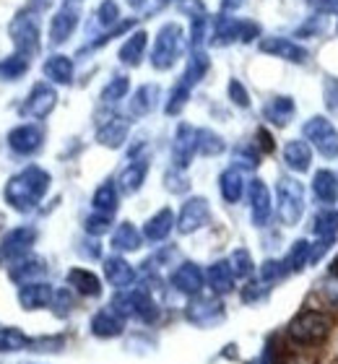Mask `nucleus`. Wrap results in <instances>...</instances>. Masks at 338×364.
Here are the masks:
<instances>
[{"instance_id":"nucleus-1","label":"nucleus","mask_w":338,"mask_h":364,"mask_svg":"<svg viewBox=\"0 0 338 364\" xmlns=\"http://www.w3.org/2000/svg\"><path fill=\"white\" fill-rule=\"evenodd\" d=\"M50 175L45 169L31 164V167L21 169L19 175H14L8 180L3 196H6V203L19 213H29L39 205V200L47 196L50 190Z\"/></svg>"},{"instance_id":"nucleus-2","label":"nucleus","mask_w":338,"mask_h":364,"mask_svg":"<svg viewBox=\"0 0 338 364\" xmlns=\"http://www.w3.org/2000/svg\"><path fill=\"white\" fill-rule=\"evenodd\" d=\"M333 328V320L328 312L320 310H302L297 318L289 323V338L300 346H317L328 338Z\"/></svg>"},{"instance_id":"nucleus-3","label":"nucleus","mask_w":338,"mask_h":364,"mask_svg":"<svg viewBox=\"0 0 338 364\" xmlns=\"http://www.w3.org/2000/svg\"><path fill=\"white\" fill-rule=\"evenodd\" d=\"M182 26L180 23H164L157 34L154 50H151V65L157 70H169L180 60L182 53Z\"/></svg>"},{"instance_id":"nucleus-4","label":"nucleus","mask_w":338,"mask_h":364,"mask_svg":"<svg viewBox=\"0 0 338 364\" xmlns=\"http://www.w3.org/2000/svg\"><path fill=\"white\" fill-rule=\"evenodd\" d=\"M276 200H278V216L286 227L300 224L302 213H305V188L300 180L284 177L276 185Z\"/></svg>"},{"instance_id":"nucleus-5","label":"nucleus","mask_w":338,"mask_h":364,"mask_svg":"<svg viewBox=\"0 0 338 364\" xmlns=\"http://www.w3.org/2000/svg\"><path fill=\"white\" fill-rule=\"evenodd\" d=\"M302 133L307 138L310 146H315L317 151L323 154L325 159H336L338 156V130L328 117H310L302 125Z\"/></svg>"},{"instance_id":"nucleus-6","label":"nucleus","mask_w":338,"mask_h":364,"mask_svg":"<svg viewBox=\"0 0 338 364\" xmlns=\"http://www.w3.org/2000/svg\"><path fill=\"white\" fill-rule=\"evenodd\" d=\"M8 31H11L16 53L29 58V55H34L39 50V26H37V18L31 14L16 16L14 21H11V26H8Z\"/></svg>"},{"instance_id":"nucleus-7","label":"nucleus","mask_w":338,"mask_h":364,"mask_svg":"<svg viewBox=\"0 0 338 364\" xmlns=\"http://www.w3.org/2000/svg\"><path fill=\"white\" fill-rule=\"evenodd\" d=\"M78 14H81V0H65V6L50 21V42L53 45H63L70 39V34L78 26Z\"/></svg>"},{"instance_id":"nucleus-8","label":"nucleus","mask_w":338,"mask_h":364,"mask_svg":"<svg viewBox=\"0 0 338 364\" xmlns=\"http://www.w3.org/2000/svg\"><path fill=\"white\" fill-rule=\"evenodd\" d=\"M211 219V208L206 198H190L185 200L180 208V216H177V229L182 235H193L201 227H206Z\"/></svg>"},{"instance_id":"nucleus-9","label":"nucleus","mask_w":338,"mask_h":364,"mask_svg":"<svg viewBox=\"0 0 338 364\" xmlns=\"http://www.w3.org/2000/svg\"><path fill=\"white\" fill-rule=\"evenodd\" d=\"M42 141H45V130L34 125V122H23V125H19V128L8 133V146L16 154H21V156L37 154L42 149Z\"/></svg>"},{"instance_id":"nucleus-10","label":"nucleus","mask_w":338,"mask_h":364,"mask_svg":"<svg viewBox=\"0 0 338 364\" xmlns=\"http://www.w3.org/2000/svg\"><path fill=\"white\" fill-rule=\"evenodd\" d=\"M198 154V130L188 122H182L177 133H174L172 144V161L177 169H185L193 161V156Z\"/></svg>"},{"instance_id":"nucleus-11","label":"nucleus","mask_w":338,"mask_h":364,"mask_svg":"<svg viewBox=\"0 0 338 364\" xmlns=\"http://www.w3.org/2000/svg\"><path fill=\"white\" fill-rule=\"evenodd\" d=\"M55 105H58V91L50 84H37L29 91V97H26V102H23V107H21V112L34 117V120H42V117H47V114L53 112Z\"/></svg>"},{"instance_id":"nucleus-12","label":"nucleus","mask_w":338,"mask_h":364,"mask_svg":"<svg viewBox=\"0 0 338 364\" xmlns=\"http://www.w3.org/2000/svg\"><path fill=\"white\" fill-rule=\"evenodd\" d=\"M37 242V229L34 227H16L11 232H6L3 242H0V250H3V258H21V255H29L31 245Z\"/></svg>"},{"instance_id":"nucleus-13","label":"nucleus","mask_w":338,"mask_h":364,"mask_svg":"<svg viewBox=\"0 0 338 364\" xmlns=\"http://www.w3.org/2000/svg\"><path fill=\"white\" fill-rule=\"evenodd\" d=\"M250 196V213H253V224L255 227H265L273 213V200H270V190L265 188L263 180H253L248 188Z\"/></svg>"},{"instance_id":"nucleus-14","label":"nucleus","mask_w":338,"mask_h":364,"mask_svg":"<svg viewBox=\"0 0 338 364\" xmlns=\"http://www.w3.org/2000/svg\"><path fill=\"white\" fill-rule=\"evenodd\" d=\"M260 53L273 55V58H281V60L289 63H305L310 58V53L302 45L292 42L286 37H265L260 39Z\"/></svg>"},{"instance_id":"nucleus-15","label":"nucleus","mask_w":338,"mask_h":364,"mask_svg":"<svg viewBox=\"0 0 338 364\" xmlns=\"http://www.w3.org/2000/svg\"><path fill=\"white\" fill-rule=\"evenodd\" d=\"M188 320L190 323H196V326L201 328H208V326H216V323H221L224 320V307H221V302H216V299H206V296H198V299H193V302L188 304Z\"/></svg>"},{"instance_id":"nucleus-16","label":"nucleus","mask_w":338,"mask_h":364,"mask_svg":"<svg viewBox=\"0 0 338 364\" xmlns=\"http://www.w3.org/2000/svg\"><path fill=\"white\" fill-rule=\"evenodd\" d=\"M203 284H206V273H203V268L196 266V263H180L177 271L172 273V287L188 296L201 294Z\"/></svg>"},{"instance_id":"nucleus-17","label":"nucleus","mask_w":338,"mask_h":364,"mask_svg":"<svg viewBox=\"0 0 338 364\" xmlns=\"http://www.w3.org/2000/svg\"><path fill=\"white\" fill-rule=\"evenodd\" d=\"M55 289L45 281H29V284H21L19 287V304L23 310H42L53 302Z\"/></svg>"},{"instance_id":"nucleus-18","label":"nucleus","mask_w":338,"mask_h":364,"mask_svg":"<svg viewBox=\"0 0 338 364\" xmlns=\"http://www.w3.org/2000/svg\"><path fill=\"white\" fill-rule=\"evenodd\" d=\"M47 266L45 260L37 258V255H21V258H16L11 266H8V276L14 284H29V281H37L39 276H45Z\"/></svg>"},{"instance_id":"nucleus-19","label":"nucleus","mask_w":338,"mask_h":364,"mask_svg":"<svg viewBox=\"0 0 338 364\" xmlns=\"http://www.w3.org/2000/svg\"><path fill=\"white\" fill-rule=\"evenodd\" d=\"M125 331V318L117 315L112 307L107 310H99L94 318H91V333L97 338H117V336Z\"/></svg>"},{"instance_id":"nucleus-20","label":"nucleus","mask_w":338,"mask_h":364,"mask_svg":"<svg viewBox=\"0 0 338 364\" xmlns=\"http://www.w3.org/2000/svg\"><path fill=\"white\" fill-rule=\"evenodd\" d=\"M128 130L130 122L125 117H110L107 122H102L97 130V141L105 149H120L125 141H128Z\"/></svg>"},{"instance_id":"nucleus-21","label":"nucleus","mask_w":338,"mask_h":364,"mask_svg":"<svg viewBox=\"0 0 338 364\" xmlns=\"http://www.w3.org/2000/svg\"><path fill=\"white\" fill-rule=\"evenodd\" d=\"M284 161L286 167L292 169V172H307L312 167V146L307 141H300V138H294L289 144L284 146Z\"/></svg>"},{"instance_id":"nucleus-22","label":"nucleus","mask_w":338,"mask_h":364,"mask_svg":"<svg viewBox=\"0 0 338 364\" xmlns=\"http://www.w3.org/2000/svg\"><path fill=\"white\" fill-rule=\"evenodd\" d=\"M105 276H107V281H110L115 289H120V291L133 287V281H135L133 266H130L125 258H120V255H112V258L105 260Z\"/></svg>"},{"instance_id":"nucleus-23","label":"nucleus","mask_w":338,"mask_h":364,"mask_svg":"<svg viewBox=\"0 0 338 364\" xmlns=\"http://www.w3.org/2000/svg\"><path fill=\"white\" fill-rule=\"evenodd\" d=\"M206 284L211 287L213 294H229L234 289V271L229 266V260H216L211 263L206 271Z\"/></svg>"},{"instance_id":"nucleus-24","label":"nucleus","mask_w":338,"mask_h":364,"mask_svg":"<svg viewBox=\"0 0 338 364\" xmlns=\"http://www.w3.org/2000/svg\"><path fill=\"white\" fill-rule=\"evenodd\" d=\"M172 227H174V213L169 211V208H162V211L154 213V216L143 224V237H146L149 242H162V240L169 237Z\"/></svg>"},{"instance_id":"nucleus-25","label":"nucleus","mask_w":338,"mask_h":364,"mask_svg":"<svg viewBox=\"0 0 338 364\" xmlns=\"http://www.w3.org/2000/svg\"><path fill=\"white\" fill-rule=\"evenodd\" d=\"M42 70H45V76L53 84L68 86L73 81V60L68 55H50L45 60V65H42Z\"/></svg>"},{"instance_id":"nucleus-26","label":"nucleus","mask_w":338,"mask_h":364,"mask_svg":"<svg viewBox=\"0 0 338 364\" xmlns=\"http://www.w3.org/2000/svg\"><path fill=\"white\" fill-rule=\"evenodd\" d=\"M312 193H315V198L320 203L333 205L338 200V177L333 175L331 169L315 172V177H312Z\"/></svg>"},{"instance_id":"nucleus-27","label":"nucleus","mask_w":338,"mask_h":364,"mask_svg":"<svg viewBox=\"0 0 338 364\" xmlns=\"http://www.w3.org/2000/svg\"><path fill=\"white\" fill-rule=\"evenodd\" d=\"M294 109H297V107H294L292 97H273V99H268V105L263 107V117L281 128V125H289V122H292Z\"/></svg>"},{"instance_id":"nucleus-28","label":"nucleus","mask_w":338,"mask_h":364,"mask_svg":"<svg viewBox=\"0 0 338 364\" xmlns=\"http://www.w3.org/2000/svg\"><path fill=\"white\" fill-rule=\"evenodd\" d=\"M68 284L83 296H99L102 294V281L97 273L86 271V268H70L68 271Z\"/></svg>"},{"instance_id":"nucleus-29","label":"nucleus","mask_w":338,"mask_h":364,"mask_svg":"<svg viewBox=\"0 0 338 364\" xmlns=\"http://www.w3.org/2000/svg\"><path fill=\"white\" fill-rule=\"evenodd\" d=\"M240 29H242V21L232 18V16H218L216 21H213V31H211V42L216 47H226L237 42L240 39Z\"/></svg>"},{"instance_id":"nucleus-30","label":"nucleus","mask_w":338,"mask_h":364,"mask_svg":"<svg viewBox=\"0 0 338 364\" xmlns=\"http://www.w3.org/2000/svg\"><path fill=\"white\" fill-rule=\"evenodd\" d=\"M218 190H221V198L226 203H240L242 193H245V180H242L240 169H224L218 177Z\"/></svg>"},{"instance_id":"nucleus-31","label":"nucleus","mask_w":338,"mask_h":364,"mask_svg":"<svg viewBox=\"0 0 338 364\" xmlns=\"http://www.w3.org/2000/svg\"><path fill=\"white\" fill-rule=\"evenodd\" d=\"M159 86L157 84H143L141 89L135 91L133 99H130V114L133 117H143V114H149L159 102Z\"/></svg>"},{"instance_id":"nucleus-32","label":"nucleus","mask_w":338,"mask_h":364,"mask_svg":"<svg viewBox=\"0 0 338 364\" xmlns=\"http://www.w3.org/2000/svg\"><path fill=\"white\" fill-rule=\"evenodd\" d=\"M146 45H149V34H146V31H133V34L125 39V45L120 47V60L125 63V65H133V68L141 65Z\"/></svg>"},{"instance_id":"nucleus-33","label":"nucleus","mask_w":338,"mask_h":364,"mask_svg":"<svg viewBox=\"0 0 338 364\" xmlns=\"http://www.w3.org/2000/svg\"><path fill=\"white\" fill-rule=\"evenodd\" d=\"M141 240H143V235L130 224V221H122L120 227L112 232V247L120 252L138 250V247H141Z\"/></svg>"},{"instance_id":"nucleus-34","label":"nucleus","mask_w":338,"mask_h":364,"mask_svg":"<svg viewBox=\"0 0 338 364\" xmlns=\"http://www.w3.org/2000/svg\"><path fill=\"white\" fill-rule=\"evenodd\" d=\"M146 172H149V164H146V161H133V164H128V167L122 169L120 180H117L122 193H128V196L138 193L143 180H146Z\"/></svg>"},{"instance_id":"nucleus-35","label":"nucleus","mask_w":338,"mask_h":364,"mask_svg":"<svg viewBox=\"0 0 338 364\" xmlns=\"http://www.w3.org/2000/svg\"><path fill=\"white\" fill-rule=\"evenodd\" d=\"M31 338L21 333L19 328H0V354H14V351L29 349Z\"/></svg>"},{"instance_id":"nucleus-36","label":"nucleus","mask_w":338,"mask_h":364,"mask_svg":"<svg viewBox=\"0 0 338 364\" xmlns=\"http://www.w3.org/2000/svg\"><path fill=\"white\" fill-rule=\"evenodd\" d=\"M284 263L289 271H302L305 266H312V242H307V240H297L294 247L289 250V255H286Z\"/></svg>"},{"instance_id":"nucleus-37","label":"nucleus","mask_w":338,"mask_h":364,"mask_svg":"<svg viewBox=\"0 0 338 364\" xmlns=\"http://www.w3.org/2000/svg\"><path fill=\"white\" fill-rule=\"evenodd\" d=\"M94 211L107 213V216H112L117 211V188H115V182H105V185L97 188V193H94Z\"/></svg>"},{"instance_id":"nucleus-38","label":"nucleus","mask_w":338,"mask_h":364,"mask_svg":"<svg viewBox=\"0 0 338 364\" xmlns=\"http://www.w3.org/2000/svg\"><path fill=\"white\" fill-rule=\"evenodd\" d=\"M208 55L206 53H201V50H196V53L190 55V60H188V68H185V76H182V84L185 86H193L201 81L203 76H206V70H208Z\"/></svg>"},{"instance_id":"nucleus-39","label":"nucleus","mask_w":338,"mask_h":364,"mask_svg":"<svg viewBox=\"0 0 338 364\" xmlns=\"http://www.w3.org/2000/svg\"><path fill=\"white\" fill-rule=\"evenodd\" d=\"M315 235L320 237V240H336L338 235V211L336 208H323V211L315 216Z\"/></svg>"},{"instance_id":"nucleus-40","label":"nucleus","mask_w":338,"mask_h":364,"mask_svg":"<svg viewBox=\"0 0 338 364\" xmlns=\"http://www.w3.org/2000/svg\"><path fill=\"white\" fill-rule=\"evenodd\" d=\"M29 70V58L21 53L11 55L6 60H0V78L3 81H16V78H21L23 73Z\"/></svg>"},{"instance_id":"nucleus-41","label":"nucleus","mask_w":338,"mask_h":364,"mask_svg":"<svg viewBox=\"0 0 338 364\" xmlns=\"http://www.w3.org/2000/svg\"><path fill=\"white\" fill-rule=\"evenodd\" d=\"M221 151H224V138L208 128L198 130V154H203V156H218Z\"/></svg>"},{"instance_id":"nucleus-42","label":"nucleus","mask_w":338,"mask_h":364,"mask_svg":"<svg viewBox=\"0 0 338 364\" xmlns=\"http://www.w3.org/2000/svg\"><path fill=\"white\" fill-rule=\"evenodd\" d=\"M128 89H130L128 76H115L112 81L102 89V102H105V105H115V102H120V99L128 94Z\"/></svg>"},{"instance_id":"nucleus-43","label":"nucleus","mask_w":338,"mask_h":364,"mask_svg":"<svg viewBox=\"0 0 338 364\" xmlns=\"http://www.w3.org/2000/svg\"><path fill=\"white\" fill-rule=\"evenodd\" d=\"M229 266H232L234 271V279H250L253 276V271H255V266H253V258H250L248 250H234L232 258H229Z\"/></svg>"},{"instance_id":"nucleus-44","label":"nucleus","mask_w":338,"mask_h":364,"mask_svg":"<svg viewBox=\"0 0 338 364\" xmlns=\"http://www.w3.org/2000/svg\"><path fill=\"white\" fill-rule=\"evenodd\" d=\"M234 169H255L260 164V154L253 146H237L232 154Z\"/></svg>"},{"instance_id":"nucleus-45","label":"nucleus","mask_w":338,"mask_h":364,"mask_svg":"<svg viewBox=\"0 0 338 364\" xmlns=\"http://www.w3.org/2000/svg\"><path fill=\"white\" fill-rule=\"evenodd\" d=\"M188 99H190V86H185L180 81V84L174 86L172 94H169V102H167L164 107V112L167 114H180L182 112V107L188 105Z\"/></svg>"},{"instance_id":"nucleus-46","label":"nucleus","mask_w":338,"mask_h":364,"mask_svg":"<svg viewBox=\"0 0 338 364\" xmlns=\"http://www.w3.org/2000/svg\"><path fill=\"white\" fill-rule=\"evenodd\" d=\"M110 229H112V216H107V213L94 211L89 219H86V232H89L91 237L107 235Z\"/></svg>"},{"instance_id":"nucleus-47","label":"nucleus","mask_w":338,"mask_h":364,"mask_svg":"<svg viewBox=\"0 0 338 364\" xmlns=\"http://www.w3.org/2000/svg\"><path fill=\"white\" fill-rule=\"evenodd\" d=\"M97 21L102 23V26H115V23L120 21V8H117L115 0H105V3L97 8Z\"/></svg>"},{"instance_id":"nucleus-48","label":"nucleus","mask_w":338,"mask_h":364,"mask_svg":"<svg viewBox=\"0 0 338 364\" xmlns=\"http://www.w3.org/2000/svg\"><path fill=\"white\" fill-rule=\"evenodd\" d=\"M289 271L286 263L281 260H265L263 268H260V276H263V284H273V281L284 279V273Z\"/></svg>"},{"instance_id":"nucleus-49","label":"nucleus","mask_w":338,"mask_h":364,"mask_svg":"<svg viewBox=\"0 0 338 364\" xmlns=\"http://www.w3.org/2000/svg\"><path fill=\"white\" fill-rule=\"evenodd\" d=\"M50 304L55 307V315L65 318L68 312L73 310V296H70V289H60V291H55L53 302H50Z\"/></svg>"},{"instance_id":"nucleus-50","label":"nucleus","mask_w":338,"mask_h":364,"mask_svg":"<svg viewBox=\"0 0 338 364\" xmlns=\"http://www.w3.org/2000/svg\"><path fill=\"white\" fill-rule=\"evenodd\" d=\"M167 190H172V193H185V190L190 188V182H188V177L182 175V169H169V172H167Z\"/></svg>"},{"instance_id":"nucleus-51","label":"nucleus","mask_w":338,"mask_h":364,"mask_svg":"<svg viewBox=\"0 0 338 364\" xmlns=\"http://www.w3.org/2000/svg\"><path fill=\"white\" fill-rule=\"evenodd\" d=\"M323 97H325V107H328V112L338 114V78H325Z\"/></svg>"},{"instance_id":"nucleus-52","label":"nucleus","mask_w":338,"mask_h":364,"mask_svg":"<svg viewBox=\"0 0 338 364\" xmlns=\"http://www.w3.org/2000/svg\"><path fill=\"white\" fill-rule=\"evenodd\" d=\"M229 99H232L237 107H245V109L250 107L248 89H245V86H242V81H237V78H232V81H229Z\"/></svg>"},{"instance_id":"nucleus-53","label":"nucleus","mask_w":338,"mask_h":364,"mask_svg":"<svg viewBox=\"0 0 338 364\" xmlns=\"http://www.w3.org/2000/svg\"><path fill=\"white\" fill-rule=\"evenodd\" d=\"M206 23H208L206 14H196V16H193V29H190V42H193V47H201L203 45V39H206Z\"/></svg>"},{"instance_id":"nucleus-54","label":"nucleus","mask_w":338,"mask_h":364,"mask_svg":"<svg viewBox=\"0 0 338 364\" xmlns=\"http://www.w3.org/2000/svg\"><path fill=\"white\" fill-rule=\"evenodd\" d=\"M265 294H268V284H248V287L242 289V302H260V299H265Z\"/></svg>"},{"instance_id":"nucleus-55","label":"nucleus","mask_w":338,"mask_h":364,"mask_svg":"<svg viewBox=\"0 0 338 364\" xmlns=\"http://www.w3.org/2000/svg\"><path fill=\"white\" fill-rule=\"evenodd\" d=\"M29 349L31 351H60L63 338H31Z\"/></svg>"},{"instance_id":"nucleus-56","label":"nucleus","mask_w":338,"mask_h":364,"mask_svg":"<svg viewBox=\"0 0 338 364\" xmlns=\"http://www.w3.org/2000/svg\"><path fill=\"white\" fill-rule=\"evenodd\" d=\"M255 37H260V26H258L255 21H242L240 42H253Z\"/></svg>"},{"instance_id":"nucleus-57","label":"nucleus","mask_w":338,"mask_h":364,"mask_svg":"<svg viewBox=\"0 0 338 364\" xmlns=\"http://www.w3.org/2000/svg\"><path fill=\"white\" fill-rule=\"evenodd\" d=\"M255 138H258V146H260V149H263L265 154H270L273 151V138H270V133L265 128H260L255 133Z\"/></svg>"},{"instance_id":"nucleus-58","label":"nucleus","mask_w":338,"mask_h":364,"mask_svg":"<svg viewBox=\"0 0 338 364\" xmlns=\"http://www.w3.org/2000/svg\"><path fill=\"white\" fill-rule=\"evenodd\" d=\"M310 8H315V11H320V14H325V11H336V8L331 6V0H305Z\"/></svg>"},{"instance_id":"nucleus-59","label":"nucleus","mask_w":338,"mask_h":364,"mask_svg":"<svg viewBox=\"0 0 338 364\" xmlns=\"http://www.w3.org/2000/svg\"><path fill=\"white\" fill-rule=\"evenodd\" d=\"M242 3H245V0H221V8H224V11H237Z\"/></svg>"},{"instance_id":"nucleus-60","label":"nucleus","mask_w":338,"mask_h":364,"mask_svg":"<svg viewBox=\"0 0 338 364\" xmlns=\"http://www.w3.org/2000/svg\"><path fill=\"white\" fill-rule=\"evenodd\" d=\"M331 273L338 279V255H336V258H333V263H331Z\"/></svg>"},{"instance_id":"nucleus-61","label":"nucleus","mask_w":338,"mask_h":364,"mask_svg":"<svg viewBox=\"0 0 338 364\" xmlns=\"http://www.w3.org/2000/svg\"><path fill=\"white\" fill-rule=\"evenodd\" d=\"M128 3H130V6H135V8L143 6V0H128Z\"/></svg>"},{"instance_id":"nucleus-62","label":"nucleus","mask_w":338,"mask_h":364,"mask_svg":"<svg viewBox=\"0 0 338 364\" xmlns=\"http://www.w3.org/2000/svg\"><path fill=\"white\" fill-rule=\"evenodd\" d=\"M0 263H3V250H0Z\"/></svg>"},{"instance_id":"nucleus-63","label":"nucleus","mask_w":338,"mask_h":364,"mask_svg":"<svg viewBox=\"0 0 338 364\" xmlns=\"http://www.w3.org/2000/svg\"><path fill=\"white\" fill-rule=\"evenodd\" d=\"M21 364H37V362H21Z\"/></svg>"}]
</instances>
